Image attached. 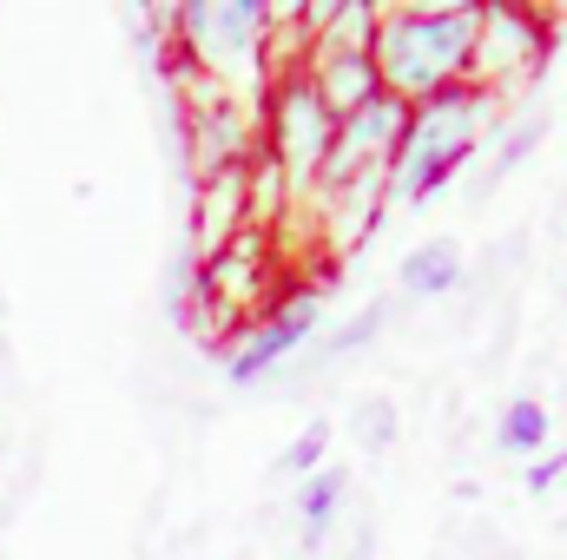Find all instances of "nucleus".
<instances>
[{"label": "nucleus", "mask_w": 567, "mask_h": 560, "mask_svg": "<svg viewBox=\"0 0 567 560\" xmlns=\"http://www.w3.org/2000/svg\"><path fill=\"white\" fill-rule=\"evenodd\" d=\"M343 501H350V475H343V468H330V462H323L317 475H303V481H297L290 508H297V521H303V548H310V554L330 541V528H337Z\"/></svg>", "instance_id": "12"}, {"label": "nucleus", "mask_w": 567, "mask_h": 560, "mask_svg": "<svg viewBox=\"0 0 567 560\" xmlns=\"http://www.w3.org/2000/svg\"><path fill=\"white\" fill-rule=\"evenodd\" d=\"M245 225V165H225L212 178H198V211H192V258H212L218 245H231Z\"/></svg>", "instance_id": "10"}, {"label": "nucleus", "mask_w": 567, "mask_h": 560, "mask_svg": "<svg viewBox=\"0 0 567 560\" xmlns=\"http://www.w3.org/2000/svg\"><path fill=\"white\" fill-rule=\"evenodd\" d=\"M323 455H330V422H310V428L278 455V475H297V481H303V475L323 468Z\"/></svg>", "instance_id": "18"}, {"label": "nucleus", "mask_w": 567, "mask_h": 560, "mask_svg": "<svg viewBox=\"0 0 567 560\" xmlns=\"http://www.w3.org/2000/svg\"><path fill=\"white\" fill-rule=\"evenodd\" d=\"M475 27H482V7H475V0L383 7V13H377V40H370V60H377L383 93L403 100V106H416V100H429V93L468 80Z\"/></svg>", "instance_id": "1"}, {"label": "nucleus", "mask_w": 567, "mask_h": 560, "mask_svg": "<svg viewBox=\"0 0 567 560\" xmlns=\"http://www.w3.org/2000/svg\"><path fill=\"white\" fill-rule=\"evenodd\" d=\"M323 205H330L323 238H330L337 251H357L363 238H377V225H383V211H390V172H363V178H350L343 191H330Z\"/></svg>", "instance_id": "11"}, {"label": "nucleus", "mask_w": 567, "mask_h": 560, "mask_svg": "<svg viewBox=\"0 0 567 560\" xmlns=\"http://www.w3.org/2000/svg\"><path fill=\"white\" fill-rule=\"evenodd\" d=\"M383 323H390V303H363L343 330H330V343H323V350H330V356H357V350H370V343L383 336Z\"/></svg>", "instance_id": "17"}, {"label": "nucleus", "mask_w": 567, "mask_h": 560, "mask_svg": "<svg viewBox=\"0 0 567 560\" xmlns=\"http://www.w3.org/2000/svg\"><path fill=\"white\" fill-rule=\"evenodd\" d=\"M317 323H323V290H290V297H278V303H271L265 317H251V330L225 350V383H231V390L265 383L284 356H297V350L317 336Z\"/></svg>", "instance_id": "8"}, {"label": "nucleus", "mask_w": 567, "mask_h": 560, "mask_svg": "<svg viewBox=\"0 0 567 560\" xmlns=\"http://www.w3.org/2000/svg\"><path fill=\"white\" fill-rule=\"evenodd\" d=\"M290 198H297V191H290L284 165L265 145H251V152H245V225H251V231H271Z\"/></svg>", "instance_id": "13"}, {"label": "nucleus", "mask_w": 567, "mask_h": 560, "mask_svg": "<svg viewBox=\"0 0 567 560\" xmlns=\"http://www.w3.org/2000/svg\"><path fill=\"white\" fill-rule=\"evenodd\" d=\"M403 120H410V106L390 100V93H377V100H363L357 113H343L310 191L330 198V191H343V185L363 178V172H390V158H396V145H403Z\"/></svg>", "instance_id": "6"}, {"label": "nucleus", "mask_w": 567, "mask_h": 560, "mask_svg": "<svg viewBox=\"0 0 567 560\" xmlns=\"http://www.w3.org/2000/svg\"><path fill=\"white\" fill-rule=\"evenodd\" d=\"M548 435H555V416H548V403H535V396H515L502 422H495V448L502 455H522V462H535L542 448H548Z\"/></svg>", "instance_id": "15"}, {"label": "nucleus", "mask_w": 567, "mask_h": 560, "mask_svg": "<svg viewBox=\"0 0 567 560\" xmlns=\"http://www.w3.org/2000/svg\"><path fill=\"white\" fill-rule=\"evenodd\" d=\"M350 435H357L370 455H383V448L396 442V403H390V396H363L357 416H350Z\"/></svg>", "instance_id": "16"}, {"label": "nucleus", "mask_w": 567, "mask_h": 560, "mask_svg": "<svg viewBox=\"0 0 567 560\" xmlns=\"http://www.w3.org/2000/svg\"><path fill=\"white\" fill-rule=\"evenodd\" d=\"M185 66L225 93H258L271 80V7L265 0H185L165 13Z\"/></svg>", "instance_id": "3"}, {"label": "nucleus", "mask_w": 567, "mask_h": 560, "mask_svg": "<svg viewBox=\"0 0 567 560\" xmlns=\"http://www.w3.org/2000/svg\"><path fill=\"white\" fill-rule=\"evenodd\" d=\"M258 100H265V113H258V145L278 158L284 178H290V191L303 198V191L317 185L323 152H330L337 113L323 106V93L310 86V73H303V66H278V73L258 86Z\"/></svg>", "instance_id": "4"}, {"label": "nucleus", "mask_w": 567, "mask_h": 560, "mask_svg": "<svg viewBox=\"0 0 567 560\" xmlns=\"http://www.w3.org/2000/svg\"><path fill=\"white\" fill-rule=\"evenodd\" d=\"M561 475H567V448H542V455L522 468V488H528V495H548Z\"/></svg>", "instance_id": "20"}, {"label": "nucleus", "mask_w": 567, "mask_h": 560, "mask_svg": "<svg viewBox=\"0 0 567 560\" xmlns=\"http://www.w3.org/2000/svg\"><path fill=\"white\" fill-rule=\"evenodd\" d=\"M542 133H548V120H542V113L515 120V126H508V139L495 145V178H508V172H515V165H522V158H528V152L542 145Z\"/></svg>", "instance_id": "19"}, {"label": "nucleus", "mask_w": 567, "mask_h": 560, "mask_svg": "<svg viewBox=\"0 0 567 560\" xmlns=\"http://www.w3.org/2000/svg\"><path fill=\"white\" fill-rule=\"evenodd\" d=\"M548 46H555V27L528 7H482V27H475V60H468V80L482 93H502V86H522L548 66Z\"/></svg>", "instance_id": "7"}, {"label": "nucleus", "mask_w": 567, "mask_h": 560, "mask_svg": "<svg viewBox=\"0 0 567 560\" xmlns=\"http://www.w3.org/2000/svg\"><path fill=\"white\" fill-rule=\"evenodd\" d=\"M303 73H310V86L323 93V106L343 120V113H357L363 100H377L383 93V80H377V60L370 53H357V46H303V60H297Z\"/></svg>", "instance_id": "9"}, {"label": "nucleus", "mask_w": 567, "mask_h": 560, "mask_svg": "<svg viewBox=\"0 0 567 560\" xmlns=\"http://www.w3.org/2000/svg\"><path fill=\"white\" fill-rule=\"evenodd\" d=\"M396 283H403V297H416V303H435V297H449V290L462 283V251H455L449 238H429V245H416V251L403 258Z\"/></svg>", "instance_id": "14"}, {"label": "nucleus", "mask_w": 567, "mask_h": 560, "mask_svg": "<svg viewBox=\"0 0 567 560\" xmlns=\"http://www.w3.org/2000/svg\"><path fill=\"white\" fill-rule=\"evenodd\" d=\"M172 100L192 106L185 126H178L185 158H192V178H212V172H225V165H245V152L258 145V120H251V106H245L238 93H225V86H212V80L192 73Z\"/></svg>", "instance_id": "5"}, {"label": "nucleus", "mask_w": 567, "mask_h": 560, "mask_svg": "<svg viewBox=\"0 0 567 560\" xmlns=\"http://www.w3.org/2000/svg\"><path fill=\"white\" fill-rule=\"evenodd\" d=\"M488 113H495V93H482L475 80H455V86L416 100L403 120V145L390 158V205L423 211L429 198H442L462 178V165L475 158Z\"/></svg>", "instance_id": "2"}]
</instances>
